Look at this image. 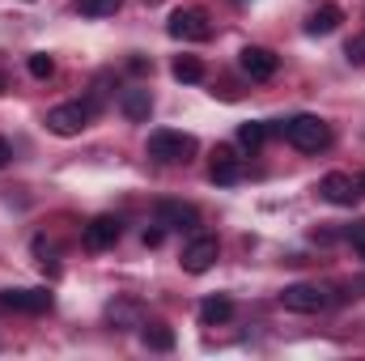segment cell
<instances>
[{"mask_svg": "<svg viewBox=\"0 0 365 361\" xmlns=\"http://www.w3.org/2000/svg\"><path fill=\"white\" fill-rule=\"evenodd\" d=\"M0 310L43 315V310H51V293L47 289H0Z\"/></svg>", "mask_w": 365, "mask_h": 361, "instance_id": "cell-6", "label": "cell"}, {"mask_svg": "<svg viewBox=\"0 0 365 361\" xmlns=\"http://www.w3.org/2000/svg\"><path fill=\"white\" fill-rule=\"evenodd\" d=\"M280 306L293 310V315H319L327 306V289H319V285H289V289H280Z\"/></svg>", "mask_w": 365, "mask_h": 361, "instance_id": "cell-5", "label": "cell"}, {"mask_svg": "<svg viewBox=\"0 0 365 361\" xmlns=\"http://www.w3.org/2000/svg\"><path fill=\"white\" fill-rule=\"evenodd\" d=\"M217 238H208V234H200V238H191L187 247H182V272H191V276H204V272L217 264Z\"/></svg>", "mask_w": 365, "mask_h": 361, "instance_id": "cell-8", "label": "cell"}, {"mask_svg": "<svg viewBox=\"0 0 365 361\" xmlns=\"http://www.w3.org/2000/svg\"><path fill=\"white\" fill-rule=\"evenodd\" d=\"M357 187H361V195H365V175H361V179H357Z\"/></svg>", "mask_w": 365, "mask_h": 361, "instance_id": "cell-26", "label": "cell"}, {"mask_svg": "<svg viewBox=\"0 0 365 361\" xmlns=\"http://www.w3.org/2000/svg\"><path fill=\"white\" fill-rule=\"evenodd\" d=\"M93 111H98V102H60V106L47 111L43 123H47V132H56V136H81L93 123Z\"/></svg>", "mask_w": 365, "mask_h": 361, "instance_id": "cell-3", "label": "cell"}, {"mask_svg": "<svg viewBox=\"0 0 365 361\" xmlns=\"http://www.w3.org/2000/svg\"><path fill=\"white\" fill-rule=\"evenodd\" d=\"M158 225L162 230H195L200 225V213L182 200H162L158 204Z\"/></svg>", "mask_w": 365, "mask_h": 361, "instance_id": "cell-11", "label": "cell"}, {"mask_svg": "<svg viewBox=\"0 0 365 361\" xmlns=\"http://www.w3.org/2000/svg\"><path fill=\"white\" fill-rule=\"evenodd\" d=\"M162 234H166L162 225H158V230H145V247H158V243H162Z\"/></svg>", "mask_w": 365, "mask_h": 361, "instance_id": "cell-23", "label": "cell"}, {"mask_svg": "<svg viewBox=\"0 0 365 361\" xmlns=\"http://www.w3.org/2000/svg\"><path fill=\"white\" fill-rule=\"evenodd\" d=\"M208 179L212 183H221V187H230V183H238L242 179V158L234 153V149H217L212 153V162H208Z\"/></svg>", "mask_w": 365, "mask_h": 361, "instance_id": "cell-12", "label": "cell"}, {"mask_svg": "<svg viewBox=\"0 0 365 361\" xmlns=\"http://www.w3.org/2000/svg\"><path fill=\"white\" fill-rule=\"evenodd\" d=\"M119 234H123V221L119 217H110V213H102V217H93L90 225H86V247L90 251H106V247H115L119 243Z\"/></svg>", "mask_w": 365, "mask_h": 361, "instance_id": "cell-9", "label": "cell"}, {"mask_svg": "<svg viewBox=\"0 0 365 361\" xmlns=\"http://www.w3.org/2000/svg\"><path fill=\"white\" fill-rule=\"evenodd\" d=\"M319 191H323V200H327V204H336V208H353V204L361 200V187H357V179H353V175H344V171L323 175Z\"/></svg>", "mask_w": 365, "mask_h": 361, "instance_id": "cell-7", "label": "cell"}, {"mask_svg": "<svg viewBox=\"0 0 365 361\" xmlns=\"http://www.w3.org/2000/svg\"><path fill=\"white\" fill-rule=\"evenodd\" d=\"M4 90H9V81H4V73H0V93H4Z\"/></svg>", "mask_w": 365, "mask_h": 361, "instance_id": "cell-25", "label": "cell"}, {"mask_svg": "<svg viewBox=\"0 0 365 361\" xmlns=\"http://www.w3.org/2000/svg\"><path fill=\"white\" fill-rule=\"evenodd\" d=\"M145 4H158V0H145Z\"/></svg>", "mask_w": 365, "mask_h": 361, "instance_id": "cell-27", "label": "cell"}, {"mask_svg": "<svg viewBox=\"0 0 365 361\" xmlns=\"http://www.w3.org/2000/svg\"><path fill=\"white\" fill-rule=\"evenodd\" d=\"M9 158H13V149H9V141L0 136V166H9Z\"/></svg>", "mask_w": 365, "mask_h": 361, "instance_id": "cell-24", "label": "cell"}, {"mask_svg": "<svg viewBox=\"0 0 365 361\" xmlns=\"http://www.w3.org/2000/svg\"><path fill=\"white\" fill-rule=\"evenodd\" d=\"M26 68H30V77H38V81H47V77L56 73V60H51L47 51H34V56L26 60Z\"/></svg>", "mask_w": 365, "mask_h": 361, "instance_id": "cell-20", "label": "cell"}, {"mask_svg": "<svg viewBox=\"0 0 365 361\" xmlns=\"http://www.w3.org/2000/svg\"><path fill=\"white\" fill-rule=\"evenodd\" d=\"M170 73H175V81H182V86H195V81H204V64H200L195 56H175Z\"/></svg>", "mask_w": 365, "mask_h": 361, "instance_id": "cell-17", "label": "cell"}, {"mask_svg": "<svg viewBox=\"0 0 365 361\" xmlns=\"http://www.w3.org/2000/svg\"><path fill=\"white\" fill-rule=\"evenodd\" d=\"M119 106H123V115L128 119H149V111H153V93L149 90H123V98H119Z\"/></svg>", "mask_w": 365, "mask_h": 361, "instance_id": "cell-15", "label": "cell"}, {"mask_svg": "<svg viewBox=\"0 0 365 361\" xmlns=\"http://www.w3.org/2000/svg\"><path fill=\"white\" fill-rule=\"evenodd\" d=\"M140 340H145V349H153V353H170V349H175V332H170L166 323H145V327H140Z\"/></svg>", "mask_w": 365, "mask_h": 361, "instance_id": "cell-16", "label": "cell"}, {"mask_svg": "<svg viewBox=\"0 0 365 361\" xmlns=\"http://www.w3.org/2000/svg\"><path fill=\"white\" fill-rule=\"evenodd\" d=\"M119 4L123 0H77V13L81 17H110V13H119Z\"/></svg>", "mask_w": 365, "mask_h": 361, "instance_id": "cell-19", "label": "cell"}, {"mask_svg": "<svg viewBox=\"0 0 365 361\" xmlns=\"http://www.w3.org/2000/svg\"><path fill=\"white\" fill-rule=\"evenodd\" d=\"M238 64H242V73L251 77V81H268V77H276V60L268 47H242L238 51Z\"/></svg>", "mask_w": 365, "mask_h": 361, "instance_id": "cell-10", "label": "cell"}, {"mask_svg": "<svg viewBox=\"0 0 365 361\" xmlns=\"http://www.w3.org/2000/svg\"><path fill=\"white\" fill-rule=\"evenodd\" d=\"M230 319H234V302L225 293H212V298L200 302V323L204 327H217V323H230Z\"/></svg>", "mask_w": 365, "mask_h": 361, "instance_id": "cell-14", "label": "cell"}, {"mask_svg": "<svg viewBox=\"0 0 365 361\" xmlns=\"http://www.w3.org/2000/svg\"><path fill=\"white\" fill-rule=\"evenodd\" d=\"M344 234H349V243H353V247L361 251V260H365V217H361V221H353V225H349Z\"/></svg>", "mask_w": 365, "mask_h": 361, "instance_id": "cell-22", "label": "cell"}, {"mask_svg": "<svg viewBox=\"0 0 365 361\" xmlns=\"http://www.w3.org/2000/svg\"><path fill=\"white\" fill-rule=\"evenodd\" d=\"M280 136H284L293 149H302V153H319V149L331 145V128H327V119H319V115H293V119H284V123H280Z\"/></svg>", "mask_w": 365, "mask_h": 361, "instance_id": "cell-2", "label": "cell"}, {"mask_svg": "<svg viewBox=\"0 0 365 361\" xmlns=\"http://www.w3.org/2000/svg\"><path fill=\"white\" fill-rule=\"evenodd\" d=\"M145 153L153 158V162H162V166H187L195 153H200V141L195 136H187V132H170V128H158V132H149V145H145Z\"/></svg>", "mask_w": 365, "mask_h": 361, "instance_id": "cell-1", "label": "cell"}, {"mask_svg": "<svg viewBox=\"0 0 365 361\" xmlns=\"http://www.w3.org/2000/svg\"><path fill=\"white\" fill-rule=\"evenodd\" d=\"M344 60H349V64H365V30L344 43Z\"/></svg>", "mask_w": 365, "mask_h": 361, "instance_id": "cell-21", "label": "cell"}, {"mask_svg": "<svg viewBox=\"0 0 365 361\" xmlns=\"http://www.w3.org/2000/svg\"><path fill=\"white\" fill-rule=\"evenodd\" d=\"M166 34L179 43H204V39H212V17L204 9H179L166 21Z\"/></svg>", "mask_w": 365, "mask_h": 361, "instance_id": "cell-4", "label": "cell"}, {"mask_svg": "<svg viewBox=\"0 0 365 361\" xmlns=\"http://www.w3.org/2000/svg\"><path fill=\"white\" fill-rule=\"evenodd\" d=\"M340 21H344V9H340V4H319V9H310V17H306V34H331Z\"/></svg>", "mask_w": 365, "mask_h": 361, "instance_id": "cell-13", "label": "cell"}, {"mask_svg": "<svg viewBox=\"0 0 365 361\" xmlns=\"http://www.w3.org/2000/svg\"><path fill=\"white\" fill-rule=\"evenodd\" d=\"M264 141H268V123H255V119H251V123H242V128H238V145H242V149H251V153H255Z\"/></svg>", "mask_w": 365, "mask_h": 361, "instance_id": "cell-18", "label": "cell"}]
</instances>
